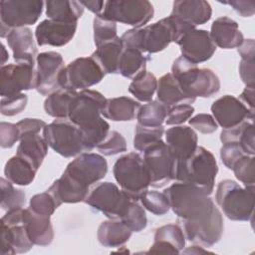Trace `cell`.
Instances as JSON below:
<instances>
[{
  "instance_id": "obj_62",
  "label": "cell",
  "mask_w": 255,
  "mask_h": 255,
  "mask_svg": "<svg viewBox=\"0 0 255 255\" xmlns=\"http://www.w3.org/2000/svg\"><path fill=\"white\" fill-rule=\"evenodd\" d=\"M208 252H209L208 250H205L203 247H200V246H190L189 248L183 250V253L185 254H188V253L200 254V253H208Z\"/></svg>"
},
{
  "instance_id": "obj_42",
  "label": "cell",
  "mask_w": 255,
  "mask_h": 255,
  "mask_svg": "<svg viewBox=\"0 0 255 255\" xmlns=\"http://www.w3.org/2000/svg\"><path fill=\"white\" fill-rule=\"evenodd\" d=\"M153 241H163L173 247L179 252L185 246V236L178 224H166L155 229Z\"/></svg>"
},
{
  "instance_id": "obj_52",
  "label": "cell",
  "mask_w": 255,
  "mask_h": 255,
  "mask_svg": "<svg viewBox=\"0 0 255 255\" xmlns=\"http://www.w3.org/2000/svg\"><path fill=\"white\" fill-rule=\"evenodd\" d=\"M189 125L201 133L209 134L214 132L218 126L214 118L209 114H198L189 120Z\"/></svg>"
},
{
  "instance_id": "obj_37",
  "label": "cell",
  "mask_w": 255,
  "mask_h": 255,
  "mask_svg": "<svg viewBox=\"0 0 255 255\" xmlns=\"http://www.w3.org/2000/svg\"><path fill=\"white\" fill-rule=\"evenodd\" d=\"M199 68L196 64H193L180 56L174 60L171 66V75L177 81L183 92L188 95V88L195 79ZM189 96V95H188ZM191 97V96H189ZM192 98V97H191ZM195 99V98H194Z\"/></svg>"
},
{
  "instance_id": "obj_19",
  "label": "cell",
  "mask_w": 255,
  "mask_h": 255,
  "mask_svg": "<svg viewBox=\"0 0 255 255\" xmlns=\"http://www.w3.org/2000/svg\"><path fill=\"white\" fill-rule=\"evenodd\" d=\"M6 40L13 52V58L16 63L28 64L35 67L38 51L30 28H14L9 32Z\"/></svg>"
},
{
  "instance_id": "obj_8",
  "label": "cell",
  "mask_w": 255,
  "mask_h": 255,
  "mask_svg": "<svg viewBox=\"0 0 255 255\" xmlns=\"http://www.w3.org/2000/svg\"><path fill=\"white\" fill-rule=\"evenodd\" d=\"M192 29L195 28L169 15L142 28V52L148 54L158 53L164 50L171 42L176 43L183 34Z\"/></svg>"
},
{
  "instance_id": "obj_4",
  "label": "cell",
  "mask_w": 255,
  "mask_h": 255,
  "mask_svg": "<svg viewBox=\"0 0 255 255\" xmlns=\"http://www.w3.org/2000/svg\"><path fill=\"white\" fill-rule=\"evenodd\" d=\"M113 173L121 189L131 200H139L148 190L149 175L142 156L136 152L120 156L114 164Z\"/></svg>"
},
{
  "instance_id": "obj_34",
  "label": "cell",
  "mask_w": 255,
  "mask_h": 255,
  "mask_svg": "<svg viewBox=\"0 0 255 255\" xmlns=\"http://www.w3.org/2000/svg\"><path fill=\"white\" fill-rule=\"evenodd\" d=\"M77 91L60 89L49 95L44 102L45 113L55 119H68L70 107Z\"/></svg>"
},
{
  "instance_id": "obj_5",
  "label": "cell",
  "mask_w": 255,
  "mask_h": 255,
  "mask_svg": "<svg viewBox=\"0 0 255 255\" xmlns=\"http://www.w3.org/2000/svg\"><path fill=\"white\" fill-rule=\"evenodd\" d=\"M108 172V162L101 154L82 152L66 167L62 176L89 194L90 186L103 179Z\"/></svg>"
},
{
  "instance_id": "obj_9",
  "label": "cell",
  "mask_w": 255,
  "mask_h": 255,
  "mask_svg": "<svg viewBox=\"0 0 255 255\" xmlns=\"http://www.w3.org/2000/svg\"><path fill=\"white\" fill-rule=\"evenodd\" d=\"M131 199L117 184L104 181L90 190L85 202L109 219H121Z\"/></svg>"
},
{
  "instance_id": "obj_47",
  "label": "cell",
  "mask_w": 255,
  "mask_h": 255,
  "mask_svg": "<svg viewBox=\"0 0 255 255\" xmlns=\"http://www.w3.org/2000/svg\"><path fill=\"white\" fill-rule=\"evenodd\" d=\"M27 102L28 97L23 93L8 97H1V114L7 117L16 116L25 110Z\"/></svg>"
},
{
  "instance_id": "obj_21",
  "label": "cell",
  "mask_w": 255,
  "mask_h": 255,
  "mask_svg": "<svg viewBox=\"0 0 255 255\" xmlns=\"http://www.w3.org/2000/svg\"><path fill=\"white\" fill-rule=\"evenodd\" d=\"M170 15L195 28L210 20L212 8L204 0H177L172 4Z\"/></svg>"
},
{
  "instance_id": "obj_32",
  "label": "cell",
  "mask_w": 255,
  "mask_h": 255,
  "mask_svg": "<svg viewBox=\"0 0 255 255\" xmlns=\"http://www.w3.org/2000/svg\"><path fill=\"white\" fill-rule=\"evenodd\" d=\"M37 170L24 158L12 156L4 166V175L6 179L16 185L26 186L33 182Z\"/></svg>"
},
{
  "instance_id": "obj_51",
  "label": "cell",
  "mask_w": 255,
  "mask_h": 255,
  "mask_svg": "<svg viewBox=\"0 0 255 255\" xmlns=\"http://www.w3.org/2000/svg\"><path fill=\"white\" fill-rule=\"evenodd\" d=\"M20 140V133L16 124L2 122L0 124V145L3 148L12 147Z\"/></svg>"
},
{
  "instance_id": "obj_39",
  "label": "cell",
  "mask_w": 255,
  "mask_h": 255,
  "mask_svg": "<svg viewBox=\"0 0 255 255\" xmlns=\"http://www.w3.org/2000/svg\"><path fill=\"white\" fill-rule=\"evenodd\" d=\"M1 203L0 206L3 210L9 211L13 209L23 208L26 202V194L22 189L15 188L13 183L8 179L1 178Z\"/></svg>"
},
{
  "instance_id": "obj_6",
  "label": "cell",
  "mask_w": 255,
  "mask_h": 255,
  "mask_svg": "<svg viewBox=\"0 0 255 255\" xmlns=\"http://www.w3.org/2000/svg\"><path fill=\"white\" fill-rule=\"evenodd\" d=\"M45 2L41 0H1L0 36L5 38L14 28L35 24L40 18Z\"/></svg>"
},
{
  "instance_id": "obj_55",
  "label": "cell",
  "mask_w": 255,
  "mask_h": 255,
  "mask_svg": "<svg viewBox=\"0 0 255 255\" xmlns=\"http://www.w3.org/2000/svg\"><path fill=\"white\" fill-rule=\"evenodd\" d=\"M121 41L124 49H135L142 52V28H132L126 31L122 35Z\"/></svg>"
},
{
  "instance_id": "obj_38",
  "label": "cell",
  "mask_w": 255,
  "mask_h": 255,
  "mask_svg": "<svg viewBox=\"0 0 255 255\" xmlns=\"http://www.w3.org/2000/svg\"><path fill=\"white\" fill-rule=\"evenodd\" d=\"M164 128L160 127H143L136 125L133 136V147L138 151H145L150 146L162 140Z\"/></svg>"
},
{
  "instance_id": "obj_36",
  "label": "cell",
  "mask_w": 255,
  "mask_h": 255,
  "mask_svg": "<svg viewBox=\"0 0 255 255\" xmlns=\"http://www.w3.org/2000/svg\"><path fill=\"white\" fill-rule=\"evenodd\" d=\"M157 88V79L150 72H143L131 81L128 92L139 102H151Z\"/></svg>"
},
{
  "instance_id": "obj_27",
  "label": "cell",
  "mask_w": 255,
  "mask_h": 255,
  "mask_svg": "<svg viewBox=\"0 0 255 255\" xmlns=\"http://www.w3.org/2000/svg\"><path fill=\"white\" fill-rule=\"evenodd\" d=\"M132 231L119 219L103 221L97 231V238L104 247L116 248L128 241Z\"/></svg>"
},
{
  "instance_id": "obj_48",
  "label": "cell",
  "mask_w": 255,
  "mask_h": 255,
  "mask_svg": "<svg viewBox=\"0 0 255 255\" xmlns=\"http://www.w3.org/2000/svg\"><path fill=\"white\" fill-rule=\"evenodd\" d=\"M29 208L38 214L51 216L58 208V206L53 196L46 191L32 196L30 199Z\"/></svg>"
},
{
  "instance_id": "obj_50",
  "label": "cell",
  "mask_w": 255,
  "mask_h": 255,
  "mask_svg": "<svg viewBox=\"0 0 255 255\" xmlns=\"http://www.w3.org/2000/svg\"><path fill=\"white\" fill-rule=\"evenodd\" d=\"M244 155L247 154L244 153L238 142H225L220 148L221 161L228 169H232L235 162Z\"/></svg>"
},
{
  "instance_id": "obj_58",
  "label": "cell",
  "mask_w": 255,
  "mask_h": 255,
  "mask_svg": "<svg viewBox=\"0 0 255 255\" xmlns=\"http://www.w3.org/2000/svg\"><path fill=\"white\" fill-rule=\"evenodd\" d=\"M147 253H161V254H178L180 253L172 245L163 241H153V244L147 251Z\"/></svg>"
},
{
  "instance_id": "obj_13",
  "label": "cell",
  "mask_w": 255,
  "mask_h": 255,
  "mask_svg": "<svg viewBox=\"0 0 255 255\" xmlns=\"http://www.w3.org/2000/svg\"><path fill=\"white\" fill-rule=\"evenodd\" d=\"M106 98L98 91L85 89L77 92L68 115V120L79 128H84L97 124L101 119Z\"/></svg>"
},
{
  "instance_id": "obj_23",
  "label": "cell",
  "mask_w": 255,
  "mask_h": 255,
  "mask_svg": "<svg viewBox=\"0 0 255 255\" xmlns=\"http://www.w3.org/2000/svg\"><path fill=\"white\" fill-rule=\"evenodd\" d=\"M210 37L215 46L221 49L238 48L244 41L238 24L233 19L223 16L213 21L210 28Z\"/></svg>"
},
{
  "instance_id": "obj_24",
  "label": "cell",
  "mask_w": 255,
  "mask_h": 255,
  "mask_svg": "<svg viewBox=\"0 0 255 255\" xmlns=\"http://www.w3.org/2000/svg\"><path fill=\"white\" fill-rule=\"evenodd\" d=\"M33 246L23 222L13 225L1 223V255L26 253Z\"/></svg>"
},
{
  "instance_id": "obj_53",
  "label": "cell",
  "mask_w": 255,
  "mask_h": 255,
  "mask_svg": "<svg viewBox=\"0 0 255 255\" xmlns=\"http://www.w3.org/2000/svg\"><path fill=\"white\" fill-rule=\"evenodd\" d=\"M254 124L253 122H248L243 128L241 134L238 139V143L241 146L242 150L247 155L255 154V140H254Z\"/></svg>"
},
{
  "instance_id": "obj_35",
  "label": "cell",
  "mask_w": 255,
  "mask_h": 255,
  "mask_svg": "<svg viewBox=\"0 0 255 255\" xmlns=\"http://www.w3.org/2000/svg\"><path fill=\"white\" fill-rule=\"evenodd\" d=\"M168 108L159 101H151L140 106L137 115V125L143 127H160L165 121Z\"/></svg>"
},
{
  "instance_id": "obj_61",
  "label": "cell",
  "mask_w": 255,
  "mask_h": 255,
  "mask_svg": "<svg viewBox=\"0 0 255 255\" xmlns=\"http://www.w3.org/2000/svg\"><path fill=\"white\" fill-rule=\"evenodd\" d=\"M81 4L84 6V8L89 9L91 12L96 14V16H99L103 13L104 8H105V3L104 1H95V0H84L80 1Z\"/></svg>"
},
{
  "instance_id": "obj_20",
  "label": "cell",
  "mask_w": 255,
  "mask_h": 255,
  "mask_svg": "<svg viewBox=\"0 0 255 255\" xmlns=\"http://www.w3.org/2000/svg\"><path fill=\"white\" fill-rule=\"evenodd\" d=\"M197 134L192 128L177 126L165 131V143L176 160H183L189 157L196 149Z\"/></svg>"
},
{
  "instance_id": "obj_31",
  "label": "cell",
  "mask_w": 255,
  "mask_h": 255,
  "mask_svg": "<svg viewBox=\"0 0 255 255\" xmlns=\"http://www.w3.org/2000/svg\"><path fill=\"white\" fill-rule=\"evenodd\" d=\"M150 60L149 55H145L138 50L124 49L120 58L119 74L133 80L146 71V64Z\"/></svg>"
},
{
  "instance_id": "obj_54",
  "label": "cell",
  "mask_w": 255,
  "mask_h": 255,
  "mask_svg": "<svg viewBox=\"0 0 255 255\" xmlns=\"http://www.w3.org/2000/svg\"><path fill=\"white\" fill-rule=\"evenodd\" d=\"M20 138L30 134H39L41 130L44 129L46 127V123L39 119H32V118H25L19 121L17 124Z\"/></svg>"
},
{
  "instance_id": "obj_33",
  "label": "cell",
  "mask_w": 255,
  "mask_h": 255,
  "mask_svg": "<svg viewBox=\"0 0 255 255\" xmlns=\"http://www.w3.org/2000/svg\"><path fill=\"white\" fill-rule=\"evenodd\" d=\"M220 90V81L217 75L210 69L202 68L188 88V95L192 98H210Z\"/></svg>"
},
{
  "instance_id": "obj_49",
  "label": "cell",
  "mask_w": 255,
  "mask_h": 255,
  "mask_svg": "<svg viewBox=\"0 0 255 255\" xmlns=\"http://www.w3.org/2000/svg\"><path fill=\"white\" fill-rule=\"evenodd\" d=\"M194 113V108L189 104H179L168 109L165 124L168 126L180 125L190 119Z\"/></svg>"
},
{
  "instance_id": "obj_11",
  "label": "cell",
  "mask_w": 255,
  "mask_h": 255,
  "mask_svg": "<svg viewBox=\"0 0 255 255\" xmlns=\"http://www.w3.org/2000/svg\"><path fill=\"white\" fill-rule=\"evenodd\" d=\"M105 72L92 57H81L68 64L60 78L61 89L68 91L85 90L99 84Z\"/></svg>"
},
{
  "instance_id": "obj_59",
  "label": "cell",
  "mask_w": 255,
  "mask_h": 255,
  "mask_svg": "<svg viewBox=\"0 0 255 255\" xmlns=\"http://www.w3.org/2000/svg\"><path fill=\"white\" fill-rule=\"evenodd\" d=\"M241 59H253L255 56V43L253 39H246L237 48Z\"/></svg>"
},
{
  "instance_id": "obj_28",
  "label": "cell",
  "mask_w": 255,
  "mask_h": 255,
  "mask_svg": "<svg viewBox=\"0 0 255 255\" xmlns=\"http://www.w3.org/2000/svg\"><path fill=\"white\" fill-rule=\"evenodd\" d=\"M123 50L121 38L117 37L97 47L91 57L98 63L105 74H119V64Z\"/></svg>"
},
{
  "instance_id": "obj_45",
  "label": "cell",
  "mask_w": 255,
  "mask_h": 255,
  "mask_svg": "<svg viewBox=\"0 0 255 255\" xmlns=\"http://www.w3.org/2000/svg\"><path fill=\"white\" fill-rule=\"evenodd\" d=\"M97 148L103 155H116L118 153L127 151V140L119 131L110 130L105 139L97 146Z\"/></svg>"
},
{
  "instance_id": "obj_10",
  "label": "cell",
  "mask_w": 255,
  "mask_h": 255,
  "mask_svg": "<svg viewBox=\"0 0 255 255\" xmlns=\"http://www.w3.org/2000/svg\"><path fill=\"white\" fill-rule=\"evenodd\" d=\"M153 6L147 0H110L105 3L102 17L133 28H141L153 17Z\"/></svg>"
},
{
  "instance_id": "obj_63",
  "label": "cell",
  "mask_w": 255,
  "mask_h": 255,
  "mask_svg": "<svg viewBox=\"0 0 255 255\" xmlns=\"http://www.w3.org/2000/svg\"><path fill=\"white\" fill-rule=\"evenodd\" d=\"M1 48H2V66H4L6 60L9 58V55H8V53L6 52L5 46H4L3 44H1Z\"/></svg>"
},
{
  "instance_id": "obj_26",
  "label": "cell",
  "mask_w": 255,
  "mask_h": 255,
  "mask_svg": "<svg viewBox=\"0 0 255 255\" xmlns=\"http://www.w3.org/2000/svg\"><path fill=\"white\" fill-rule=\"evenodd\" d=\"M139 108L138 102L126 96L107 99L102 116L114 122H128L136 118Z\"/></svg>"
},
{
  "instance_id": "obj_43",
  "label": "cell",
  "mask_w": 255,
  "mask_h": 255,
  "mask_svg": "<svg viewBox=\"0 0 255 255\" xmlns=\"http://www.w3.org/2000/svg\"><path fill=\"white\" fill-rule=\"evenodd\" d=\"M94 42L96 47L112 41L119 37L117 35V23L111 20H108L101 15L94 18Z\"/></svg>"
},
{
  "instance_id": "obj_44",
  "label": "cell",
  "mask_w": 255,
  "mask_h": 255,
  "mask_svg": "<svg viewBox=\"0 0 255 255\" xmlns=\"http://www.w3.org/2000/svg\"><path fill=\"white\" fill-rule=\"evenodd\" d=\"M139 200L141 201L142 206L154 215H164L170 209L168 199L164 192L147 190L142 194Z\"/></svg>"
},
{
  "instance_id": "obj_1",
  "label": "cell",
  "mask_w": 255,
  "mask_h": 255,
  "mask_svg": "<svg viewBox=\"0 0 255 255\" xmlns=\"http://www.w3.org/2000/svg\"><path fill=\"white\" fill-rule=\"evenodd\" d=\"M163 192L177 216L185 239L203 247H211L221 239L223 217L209 195L190 183L180 181Z\"/></svg>"
},
{
  "instance_id": "obj_41",
  "label": "cell",
  "mask_w": 255,
  "mask_h": 255,
  "mask_svg": "<svg viewBox=\"0 0 255 255\" xmlns=\"http://www.w3.org/2000/svg\"><path fill=\"white\" fill-rule=\"evenodd\" d=\"M120 220L124 222L132 232H140L147 225V218L144 208L134 200L129 202Z\"/></svg>"
},
{
  "instance_id": "obj_18",
  "label": "cell",
  "mask_w": 255,
  "mask_h": 255,
  "mask_svg": "<svg viewBox=\"0 0 255 255\" xmlns=\"http://www.w3.org/2000/svg\"><path fill=\"white\" fill-rule=\"evenodd\" d=\"M76 31L77 23H65L46 19L36 27L35 38L39 46L62 47L73 39Z\"/></svg>"
},
{
  "instance_id": "obj_14",
  "label": "cell",
  "mask_w": 255,
  "mask_h": 255,
  "mask_svg": "<svg viewBox=\"0 0 255 255\" xmlns=\"http://www.w3.org/2000/svg\"><path fill=\"white\" fill-rule=\"evenodd\" d=\"M36 64V91L42 96H49L60 90V78L65 69L62 55L53 51L40 53Z\"/></svg>"
},
{
  "instance_id": "obj_22",
  "label": "cell",
  "mask_w": 255,
  "mask_h": 255,
  "mask_svg": "<svg viewBox=\"0 0 255 255\" xmlns=\"http://www.w3.org/2000/svg\"><path fill=\"white\" fill-rule=\"evenodd\" d=\"M50 217L48 215L38 214L29 207L23 209V224L34 245L44 247L52 243L54 230Z\"/></svg>"
},
{
  "instance_id": "obj_12",
  "label": "cell",
  "mask_w": 255,
  "mask_h": 255,
  "mask_svg": "<svg viewBox=\"0 0 255 255\" xmlns=\"http://www.w3.org/2000/svg\"><path fill=\"white\" fill-rule=\"evenodd\" d=\"M142 158L149 175V186L160 188L174 179L176 159L163 140L143 151Z\"/></svg>"
},
{
  "instance_id": "obj_29",
  "label": "cell",
  "mask_w": 255,
  "mask_h": 255,
  "mask_svg": "<svg viewBox=\"0 0 255 255\" xmlns=\"http://www.w3.org/2000/svg\"><path fill=\"white\" fill-rule=\"evenodd\" d=\"M48 143L39 134H30L20 138L17 155L26 159L36 170L41 166L48 152Z\"/></svg>"
},
{
  "instance_id": "obj_46",
  "label": "cell",
  "mask_w": 255,
  "mask_h": 255,
  "mask_svg": "<svg viewBox=\"0 0 255 255\" xmlns=\"http://www.w3.org/2000/svg\"><path fill=\"white\" fill-rule=\"evenodd\" d=\"M235 177L244 185H254L255 182V157L254 155H244L239 158L233 168Z\"/></svg>"
},
{
  "instance_id": "obj_3",
  "label": "cell",
  "mask_w": 255,
  "mask_h": 255,
  "mask_svg": "<svg viewBox=\"0 0 255 255\" xmlns=\"http://www.w3.org/2000/svg\"><path fill=\"white\" fill-rule=\"evenodd\" d=\"M215 200L228 219L249 221L254 211V185L241 187L234 180H221L216 188Z\"/></svg>"
},
{
  "instance_id": "obj_56",
  "label": "cell",
  "mask_w": 255,
  "mask_h": 255,
  "mask_svg": "<svg viewBox=\"0 0 255 255\" xmlns=\"http://www.w3.org/2000/svg\"><path fill=\"white\" fill-rule=\"evenodd\" d=\"M239 75L242 82L246 87H253L255 84L254 78V58L253 59H241L239 64Z\"/></svg>"
},
{
  "instance_id": "obj_40",
  "label": "cell",
  "mask_w": 255,
  "mask_h": 255,
  "mask_svg": "<svg viewBox=\"0 0 255 255\" xmlns=\"http://www.w3.org/2000/svg\"><path fill=\"white\" fill-rule=\"evenodd\" d=\"M81 132L82 142L85 147V151H90L97 147L107 136L110 131V125L103 118L95 125L79 128Z\"/></svg>"
},
{
  "instance_id": "obj_57",
  "label": "cell",
  "mask_w": 255,
  "mask_h": 255,
  "mask_svg": "<svg viewBox=\"0 0 255 255\" xmlns=\"http://www.w3.org/2000/svg\"><path fill=\"white\" fill-rule=\"evenodd\" d=\"M223 4L230 5L235 12H237L242 17H251L255 13V2L253 0H231L221 2Z\"/></svg>"
},
{
  "instance_id": "obj_30",
  "label": "cell",
  "mask_w": 255,
  "mask_h": 255,
  "mask_svg": "<svg viewBox=\"0 0 255 255\" xmlns=\"http://www.w3.org/2000/svg\"><path fill=\"white\" fill-rule=\"evenodd\" d=\"M45 5L49 19L65 23H77L85 9L80 1L48 0Z\"/></svg>"
},
{
  "instance_id": "obj_7",
  "label": "cell",
  "mask_w": 255,
  "mask_h": 255,
  "mask_svg": "<svg viewBox=\"0 0 255 255\" xmlns=\"http://www.w3.org/2000/svg\"><path fill=\"white\" fill-rule=\"evenodd\" d=\"M43 137L55 152L66 158L85 151L79 128L68 119H56L46 125Z\"/></svg>"
},
{
  "instance_id": "obj_25",
  "label": "cell",
  "mask_w": 255,
  "mask_h": 255,
  "mask_svg": "<svg viewBox=\"0 0 255 255\" xmlns=\"http://www.w3.org/2000/svg\"><path fill=\"white\" fill-rule=\"evenodd\" d=\"M157 101L168 109L179 104H192L196 99L186 95L180 88L177 81L170 73H167L157 80L156 88Z\"/></svg>"
},
{
  "instance_id": "obj_15",
  "label": "cell",
  "mask_w": 255,
  "mask_h": 255,
  "mask_svg": "<svg viewBox=\"0 0 255 255\" xmlns=\"http://www.w3.org/2000/svg\"><path fill=\"white\" fill-rule=\"evenodd\" d=\"M36 88V70L28 64H8L0 70L1 97L13 96Z\"/></svg>"
},
{
  "instance_id": "obj_16",
  "label": "cell",
  "mask_w": 255,
  "mask_h": 255,
  "mask_svg": "<svg viewBox=\"0 0 255 255\" xmlns=\"http://www.w3.org/2000/svg\"><path fill=\"white\" fill-rule=\"evenodd\" d=\"M182 57L193 64H199L209 60L216 51L210 34L206 30L192 29L183 34L176 42Z\"/></svg>"
},
{
  "instance_id": "obj_2",
  "label": "cell",
  "mask_w": 255,
  "mask_h": 255,
  "mask_svg": "<svg viewBox=\"0 0 255 255\" xmlns=\"http://www.w3.org/2000/svg\"><path fill=\"white\" fill-rule=\"evenodd\" d=\"M217 172L218 165L212 152L203 146H197L189 157L176 160L174 179L190 183L210 195L214 189Z\"/></svg>"
},
{
  "instance_id": "obj_17",
  "label": "cell",
  "mask_w": 255,
  "mask_h": 255,
  "mask_svg": "<svg viewBox=\"0 0 255 255\" xmlns=\"http://www.w3.org/2000/svg\"><path fill=\"white\" fill-rule=\"evenodd\" d=\"M212 117L222 128H234L245 121H254V112L239 99L225 95L211 105Z\"/></svg>"
},
{
  "instance_id": "obj_60",
  "label": "cell",
  "mask_w": 255,
  "mask_h": 255,
  "mask_svg": "<svg viewBox=\"0 0 255 255\" xmlns=\"http://www.w3.org/2000/svg\"><path fill=\"white\" fill-rule=\"evenodd\" d=\"M239 100L251 111L254 112V88L246 87L241 95L239 96Z\"/></svg>"
}]
</instances>
